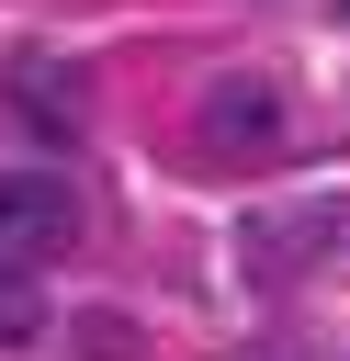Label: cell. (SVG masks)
<instances>
[{
    "mask_svg": "<svg viewBox=\"0 0 350 361\" xmlns=\"http://www.w3.org/2000/svg\"><path fill=\"white\" fill-rule=\"evenodd\" d=\"M79 237V192L56 180V169H0V259H56Z\"/></svg>",
    "mask_w": 350,
    "mask_h": 361,
    "instance_id": "1",
    "label": "cell"
},
{
    "mask_svg": "<svg viewBox=\"0 0 350 361\" xmlns=\"http://www.w3.org/2000/svg\"><path fill=\"white\" fill-rule=\"evenodd\" d=\"M282 147V90L271 79H215L203 90V158H271Z\"/></svg>",
    "mask_w": 350,
    "mask_h": 361,
    "instance_id": "2",
    "label": "cell"
},
{
    "mask_svg": "<svg viewBox=\"0 0 350 361\" xmlns=\"http://www.w3.org/2000/svg\"><path fill=\"white\" fill-rule=\"evenodd\" d=\"M11 113H23L34 135H56V147H68V135H79V79H68V68H45V56H11Z\"/></svg>",
    "mask_w": 350,
    "mask_h": 361,
    "instance_id": "3",
    "label": "cell"
},
{
    "mask_svg": "<svg viewBox=\"0 0 350 361\" xmlns=\"http://www.w3.org/2000/svg\"><path fill=\"white\" fill-rule=\"evenodd\" d=\"M316 237H327V214H294V226H260V237H248V271H260V282H282V271H294V259H305Z\"/></svg>",
    "mask_w": 350,
    "mask_h": 361,
    "instance_id": "4",
    "label": "cell"
},
{
    "mask_svg": "<svg viewBox=\"0 0 350 361\" xmlns=\"http://www.w3.org/2000/svg\"><path fill=\"white\" fill-rule=\"evenodd\" d=\"M34 327H45V293H34V271H23V259H0V350H23Z\"/></svg>",
    "mask_w": 350,
    "mask_h": 361,
    "instance_id": "5",
    "label": "cell"
},
{
    "mask_svg": "<svg viewBox=\"0 0 350 361\" xmlns=\"http://www.w3.org/2000/svg\"><path fill=\"white\" fill-rule=\"evenodd\" d=\"M327 11H339V23H350V0H327Z\"/></svg>",
    "mask_w": 350,
    "mask_h": 361,
    "instance_id": "6",
    "label": "cell"
}]
</instances>
